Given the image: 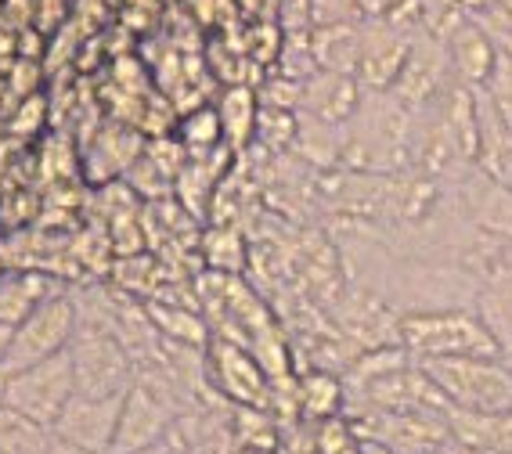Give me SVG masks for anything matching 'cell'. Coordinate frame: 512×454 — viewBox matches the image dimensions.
Listing matches in <instances>:
<instances>
[{
  "label": "cell",
  "instance_id": "35",
  "mask_svg": "<svg viewBox=\"0 0 512 454\" xmlns=\"http://www.w3.org/2000/svg\"><path fill=\"white\" fill-rule=\"evenodd\" d=\"M458 454H512V451H462V447H458Z\"/></svg>",
  "mask_w": 512,
  "mask_h": 454
},
{
  "label": "cell",
  "instance_id": "21",
  "mask_svg": "<svg viewBox=\"0 0 512 454\" xmlns=\"http://www.w3.org/2000/svg\"><path fill=\"white\" fill-rule=\"evenodd\" d=\"M296 130H300V116L293 109H278V105H260L256 116V137L260 145L271 152H285L296 145Z\"/></svg>",
  "mask_w": 512,
  "mask_h": 454
},
{
  "label": "cell",
  "instance_id": "24",
  "mask_svg": "<svg viewBox=\"0 0 512 454\" xmlns=\"http://www.w3.org/2000/svg\"><path fill=\"white\" fill-rule=\"evenodd\" d=\"M181 137H184V145L195 148V152H206V148H213L220 141V137H224V123H220V112H213V109H195L192 116L184 119Z\"/></svg>",
  "mask_w": 512,
  "mask_h": 454
},
{
  "label": "cell",
  "instance_id": "19",
  "mask_svg": "<svg viewBox=\"0 0 512 454\" xmlns=\"http://www.w3.org/2000/svg\"><path fill=\"white\" fill-rule=\"evenodd\" d=\"M55 429L0 404V454H51Z\"/></svg>",
  "mask_w": 512,
  "mask_h": 454
},
{
  "label": "cell",
  "instance_id": "11",
  "mask_svg": "<svg viewBox=\"0 0 512 454\" xmlns=\"http://www.w3.org/2000/svg\"><path fill=\"white\" fill-rule=\"evenodd\" d=\"M476 314L491 328L494 343L502 346V354H512V249L494 260L476 285Z\"/></svg>",
  "mask_w": 512,
  "mask_h": 454
},
{
  "label": "cell",
  "instance_id": "33",
  "mask_svg": "<svg viewBox=\"0 0 512 454\" xmlns=\"http://www.w3.org/2000/svg\"><path fill=\"white\" fill-rule=\"evenodd\" d=\"M174 454H206V447H177Z\"/></svg>",
  "mask_w": 512,
  "mask_h": 454
},
{
  "label": "cell",
  "instance_id": "7",
  "mask_svg": "<svg viewBox=\"0 0 512 454\" xmlns=\"http://www.w3.org/2000/svg\"><path fill=\"white\" fill-rule=\"evenodd\" d=\"M123 397L127 393H119V397H83V393H76L51 429L65 444L94 454H112L119 415H123Z\"/></svg>",
  "mask_w": 512,
  "mask_h": 454
},
{
  "label": "cell",
  "instance_id": "23",
  "mask_svg": "<svg viewBox=\"0 0 512 454\" xmlns=\"http://www.w3.org/2000/svg\"><path fill=\"white\" fill-rule=\"evenodd\" d=\"M484 98L491 101V109L502 116V123L512 130V51L505 44H498V58H494V69L487 76V83L480 87Z\"/></svg>",
  "mask_w": 512,
  "mask_h": 454
},
{
  "label": "cell",
  "instance_id": "29",
  "mask_svg": "<svg viewBox=\"0 0 512 454\" xmlns=\"http://www.w3.org/2000/svg\"><path fill=\"white\" fill-rule=\"evenodd\" d=\"M8 382H11V372L0 364V404H8Z\"/></svg>",
  "mask_w": 512,
  "mask_h": 454
},
{
  "label": "cell",
  "instance_id": "18",
  "mask_svg": "<svg viewBox=\"0 0 512 454\" xmlns=\"http://www.w3.org/2000/svg\"><path fill=\"white\" fill-rule=\"evenodd\" d=\"M318 69H336V73H357V55H361V29L350 22H329L321 26L311 40Z\"/></svg>",
  "mask_w": 512,
  "mask_h": 454
},
{
  "label": "cell",
  "instance_id": "2",
  "mask_svg": "<svg viewBox=\"0 0 512 454\" xmlns=\"http://www.w3.org/2000/svg\"><path fill=\"white\" fill-rule=\"evenodd\" d=\"M422 368L451 408L512 411L509 357H444V361H422Z\"/></svg>",
  "mask_w": 512,
  "mask_h": 454
},
{
  "label": "cell",
  "instance_id": "27",
  "mask_svg": "<svg viewBox=\"0 0 512 454\" xmlns=\"http://www.w3.org/2000/svg\"><path fill=\"white\" fill-rule=\"evenodd\" d=\"M11 339H15V325H8V321H0V361L8 357Z\"/></svg>",
  "mask_w": 512,
  "mask_h": 454
},
{
  "label": "cell",
  "instance_id": "13",
  "mask_svg": "<svg viewBox=\"0 0 512 454\" xmlns=\"http://www.w3.org/2000/svg\"><path fill=\"white\" fill-rule=\"evenodd\" d=\"M444 415L462 451H512V411H466L448 404Z\"/></svg>",
  "mask_w": 512,
  "mask_h": 454
},
{
  "label": "cell",
  "instance_id": "8",
  "mask_svg": "<svg viewBox=\"0 0 512 454\" xmlns=\"http://www.w3.org/2000/svg\"><path fill=\"white\" fill-rule=\"evenodd\" d=\"M451 76H455V69H451L448 40L440 44L437 37H419V40H412L408 62H404L401 76H397V83L390 87V94L401 98L408 109H422V105H430L433 98H440V94L448 91Z\"/></svg>",
  "mask_w": 512,
  "mask_h": 454
},
{
  "label": "cell",
  "instance_id": "9",
  "mask_svg": "<svg viewBox=\"0 0 512 454\" xmlns=\"http://www.w3.org/2000/svg\"><path fill=\"white\" fill-rule=\"evenodd\" d=\"M408 51H412V40L408 33L390 22H368L361 26V55H357V83L365 91H390L401 76L404 62H408Z\"/></svg>",
  "mask_w": 512,
  "mask_h": 454
},
{
  "label": "cell",
  "instance_id": "14",
  "mask_svg": "<svg viewBox=\"0 0 512 454\" xmlns=\"http://www.w3.org/2000/svg\"><path fill=\"white\" fill-rule=\"evenodd\" d=\"M476 170H484L491 181L512 188V130L502 123V116L491 109V101L476 87Z\"/></svg>",
  "mask_w": 512,
  "mask_h": 454
},
{
  "label": "cell",
  "instance_id": "4",
  "mask_svg": "<svg viewBox=\"0 0 512 454\" xmlns=\"http://www.w3.org/2000/svg\"><path fill=\"white\" fill-rule=\"evenodd\" d=\"M76 328H80V314H76L73 292L65 289L51 300L40 303L19 328H15V339H11V350L4 357V368L8 372H22L29 364H40L47 357L62 354L73 343Z\"/></svg>",
  "mask_w": 512,
  "mask_h": 454
},
{
  "label": "cell",
  "instance_id": "17",
  "mask_svg": "<svg viewBox=\"0 0 512 454\" xmlns=\"http://www.w3.org/2000/svg\"><path fill=\"white\" fill-rule=\"evenodd\" d=\"M148 318L156 325V332L170 343L184 346H199L206 350L210 346V328L202 321L199 307H184V303H166V300H148L145 303Z\"/></svg>",
  "mask_w": 512,
  "mask_h": 454
},
{
  "label": "cell",
  "instance_id": "15",
  "mask_svg": "<svg viewBox=\"0 0 512 454\" xmlns=\"http://www.w3.org/2000/svg\"><path fill=\"white\" fill-rule=\"evenodd\" d=\"M448 55H451V69H455L458 83L484 87L494 69V58H498V40H494L480 22H462L448 37Z\"/></svg>",
  "mask_w": 512,
  "mask_h": 454
},
{
  "label": "cell",
  "instance_id": "28",
  "mask_svg": "<svg viewBox=\"0 0 512 454\" xmlns=\"http://www.w3.org/2000/svg\"><path fill=\"white\" fill-rule=\"evenodd\" d=\"M51 454H94V451H83V447L65 444V440H58V436H55V444H51Z\"/></svg>",
  "mask_w": 512,
  "mask_h": 454
},
{
  "label": "cell",
  "instance_id": "34",
  "mask_svg": "<svg viewBox=\"0 0 512 454\" xmlns=\"http://www.w3.org/2000/svg\"><path fill=\"white\" fill-rule=\"evenodd\" d=\"M430 454H458V447L448 444V447H437V451H430Z\"/></svg>",
  "mask_w": 512,
  "mask_h": 454
},
{
  "label": "cell",
  "instance_id": "6",
  "mask_svg": "<svg viewBox=\"0 0 512 454\" xmlns=\"http://www.w3.org/2000/svg\"><path fill=\"white\" fill-rule=\"evenodd\" d=\"M206 372H210V386H217L220 397L235 408H271V400H275V390H271L275 379L267 375L260 357L235 339H210Z\"/></svg>",
  "mask_w": 512,
  "mask_h": 454
},
{
  "label": "cell",
  "instance_id": "12",
  "mask_svg": "<svg viewBox=\"0 0 512 454\" xmlns=\"http://www.w3.org/2000/svg\"><path fill=\"white\" fill-rule=\"evenodd\" d=\"M69 285H62L51 271H33V267H19V271L0 274V321L19 328L22 321L33 314L44 300L65 292Z\"/></svg>",
  "mask_w": 512,
  "mask_h": 454
},
{
  "label": "cell",
  "instance_id": "22",
  "mask_svg": "<svg viewBox=\"0 0 512 454\" xmlns=\"http://www.w3.org/2000/svg\"><path fill=\"white\" fill-rule=\"evenodd\" d=\"M202 246H206V260H210L213 271L238 274L246 267V242H242V235L231 231V227H213Z\"/></svg>",
  "mask_w": 512,
  "mask_h": 454
},
{
  "label": "cell",
  "instance_id": "36",
  "mask_svg": "<svg viewBox=\"0 0 512 454\" xmlns=\"http://www.w3.org/2000/svg\"><path fill=\"white\" fill-rule=\"evenodd\" d=\"M509 364H512V354H509Z\"/></svg>",
  "mask_w": 512,
  "mask_h": 454
},
{
  "label": "cell",
  "instance_id": "26",
  "mask_svg": "<svg viewBox=\"0 0 512 454\" xmlns=\"http://www.w3.org/2000/svg\"><path fill=\"white\" fill-rule=\"evenodd\" d=\"M37 119H44V98H40V94H29L26 105L19 109V116L11 119V130H15V134H29V130H37Z\"/></svg>",
  "mask_w": 512,
  "mask_h": 454
},
{
  "label": "cell",
  "instance_id": "25",
  "mask_svg": "<svg viewBox=\"0 0 512 454\" xmlns=\"http://www.w3.org/2000/svg\"><path fill=\"white\" fill-rule=\"evenodd\" d=\"M65 0H37V15H33V26L44 33V37H51V33H58V29L65 26Z\"/></svg>",
  "mask_w": 512,
  "mask_h": 454
},
{
  "label": "cell",
  "instance_id": "20",
  "mask_svg": "<svg viewBox=\"0 0 512 454\" xmlns=\"http://www.w3.org/2000/svg\"><path fill=\"white\" fill-rule=\"evenodd\" d=\"M220 123H224V137H228V145L242 148L249 141V134H256V116H260V105H256L253 91H249L246 83H231L224 98H220Z\"/></svg>",
  "mask_w": 512,
  "mask_h": 454
},
{
  "label": "cell",
  "instance_id": "3",
  "mask_svg": "<svg viewBox=\"0 0 512 454\" xmlns=\"http://www.w3.org/2000/svg\"><path fill=\"white\" fill-rule=\"evenodd\" d=\"M69 357H73L76 393L83 397H119L134 386L138 375V364L123 339L105 328H76Z\"/></svg>",
  "mask_w": 512,
  "mask_h": 454
},
{
  "label": "cell",
  "instance_id": "5",
  "mask_svg": "<svg viewBox=\"0 0 512 454\" xmlns=\"http://www.w3.org/2000/svg\"><path fill=\"white\" fill-rule=\"evenodd\" d=\"M76 397V375L69 350L47 357L40 364H29L22 372H11L8 382V408L37 418L40 426H55L65 404Z\"/></svg>",
  "mask_w": 512,
  "mask_h": 454
},
{
  "label": "cell",
  "instance_id": "31",
  "mask_svg": "<svg viewBox=\"0 0 512 454\" xmlns=\"http://www.w3.org/2000/svg\"><path fill=\"white\" fill-rule=\"evenodd\" d=\"M231 454H275L271 447H235Z\"/></svg>",
  "mask_w": 512,
  "mask_h": 454
},
{
  "label": "cell",
  "instance_id": "32",
  "mask_svg": "<svg viewBox=\"0 0 512 454\" xmlns=\"http://www.w3.org/2000/svg\"><path fill=\"white\" fill-rule=\"evenodd\" d=\"M491 37L498 40V44H505V47H509V51H512V33H509V29H502V33H491Z\"/></svg>",
  "mask_w": 512,
  "mask_h": 454
},
{
  "label": "cell",
  "instance_id": "1",
  "mask_svg": "<svg viewBox=\"0 0 512 454\" xmlns=\"http://www.w3.org/2000/svg\"><path fill=\"white\" fill-rule=\"evenodd\" d=\"M401 346L412 361H444V357H494L502 346L476 307H440L401 314ZM505 357V354H502Z\"/></svg>",
  "mask_w": 512,
  "mask_h": 454
},
{
  "label": "cell",
  "instance_id": "30",
  "mask_svg": "<svg viewBox=\"0 0 512 454\" xmlns=\"http://www.w3.org/2000/svg\"><path fill=\"white\" fill-rule=\"evenodd\" d=\"M177 447L170 444V440H163V444H156V447H145V451H134V454H174Z\"/></svg>",
  "mask_w": 512,
  "mask_h": 454
},
{
  "label": "cell",
  "instance_id": "10",
  "mask_svg": "<svg viewBox=\"0 0 512 454\" xmlns=\"http://www.w3.org/2000/svg\"><path fill=\"white\" fill-rule=\"evenodd\" d=\"M365 87L357 83V76L336 73V69H318L303 80L300 87V116L321 119V123H350V116L361 105Z\"/></svg>",
  "mask_w": 512,
  "mask_h": 454
},
{
  "label": "cell",
  "instance_id": "16",
  "mask_svg": "<svg viewBox=\"0 0 512 454\" xmlns=\"http://www.w3.org/2000/svg\"><path fill=\"white\" fill-rule=\"evenodd\" d=\"M347 408V386L343 375L329 372V368H314L296 382V411L311 422H329L339 418Z\"/></svg>",
  "mask_w": 512,
  "mask_h": 454
}]
</instances>
